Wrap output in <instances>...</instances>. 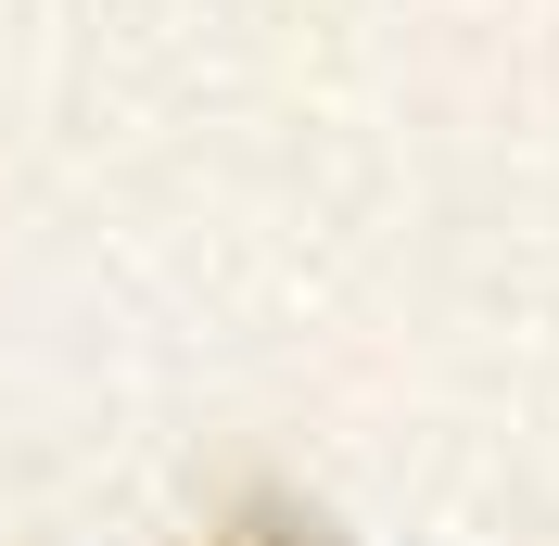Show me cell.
<instances>
[{
	"instance_id": "obj_1",
	"label": "cell",
	"mask_w": 559,
	"mask_h": 546,
	"mask_svg": "<svg viewBox=\"0 0 559 546\" xmlns=\"http://www.w3.org/2000/svg\"><path fill=\"white\" fill-rule=\"evenodd\" d=\"M216 546H344L318 509H293V496H242V509L216 521Z\"/></svg>"
}]
</instances>
